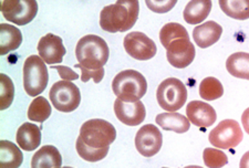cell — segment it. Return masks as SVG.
Returning a JSON list of instances; mask_svg holds the SVG:
<instances>
[{"label": "cell", "instance_id": "obj_36", "mask_svg": "<svg viewBox=\"0 0 249 168\" xmlns=\"http://www.w3.org/2000/svg\"><path fill=\"white\" fill-rule=\"evenodd\" d=\"M184 168H203V167H200V166H194V165H191V166H186V167H184Z\"/></svg>", "mask_w": 249, "mask_h": 168}, {"label": "cell", "instance_id": "obj_32", "mask_svg": "<svg viewBox=\"0 0 249 168\" xmlns=\"http://www.w3.org/2000/svg\"><path fill=\"white\" fill-rule=\"evenodd\" d=\"M176 5V0H165V1H151V0H147L146 6L150 8L152 11L158 14H165L168 11L172 10L174 6Z\"/></svg>", "mask_w": 249, "mask_h": 168}, {"label": "cell", "instance_id": "obj_34", "mask_svg": "<svg viewBox=\"0 0 249 168\" xmlns=\"http://www.w3.org/2000/svg\"><path fill=\"white\" fill-rule=\"evenodd\" d=\"M242 123L244 125L245 131H246L247 133L249 134V107H248V109L245 110V112L242 115Z\"/></svg>", "mask_w": 249, "mask_h": 168}, {"label": "cell", "instance_id": "obj_29", "mask_svg": "<svg viewBox=\"0 0 249 168\" xmlns=\"http://www.w3.org/2000/svg\"><path fill=\"white\" fill-rule=\"evenodd\" d=\"M0 109L2 111L7 110L13 104L15 98V86L14 82L7 74L1 73L0 77Z\"/></svg>", "mask_w": 249, "mask_h": 168}, {"label": "cell", "instance_id": "obj_9", "mask_svg": "<svg viewBox=\"0 0 249 168\" xmlns=\"http://www.w3.org/2000/svg\"><path fill=\"white\" fill-rule=\"evenodd\" d=\"M1 13L8 21L18 26H26L37 16L38 2L35 0H5L1 2Z\"/></svg>", "mask_w": 249, "mask_h": 168}, {"label": "cell", "instance_id": "obj_16", "mask_svg": "<svg viewBox=\"0 0 249 168\" xmlns=\"http://www.w3.org/2000/svg\"><path fill=\"white\" fill-rule=\"evenodd\" d=\"M223 28L215 21H206L203 25H199L193 30V38H194L196 46L202 49L208 48L218 41L222 37Z\"/></svg>", "mask_w": 249, "mask_h": 168}, {"label": "cell", "instance_id": "obj_25", "mask_svg": "<svg viewBox=\"0 0 249 168\" xmlns=\"http://www.w3.org/2000/svg\"><path fill=\"white\" fill-rule=\"evenodd\" d=\"M52 109L48 100L43 97H37L28 109V118L32 122L43 123L49 118Z\"/></svg>", "mask_w": 249, "mask_h": 168}, {"label": "cell", "instance_id": "obj_24", "mask_svg": "<svg viewBox=\"0 0 249 168\" xmlns=\"http://www.w3.org/2000/svg\"><path fill=\"white\" fill-rule=\"evenodd\" d=\"M220 9L228 17L237 20L249 19V0L232 1V0H219Z\"/></svg>", "mask_w": 249, "mask_h": 168}, {"label": "cell", "instance_id": "obj_8", "mask_svg": "<svg viewBox=\"0 0 249 168\" xmlns=\"http://www.w3.org/2000/svg\"><path fill=\"white\" fill-rule=\"evenodd\" d=\"M243 138V131L239 123L235 119H224L208 136L212 145L220 150L234 149L242 143Z\"/></svg>", "mask_w": 249, "mask_h": 168}, {"label": "cell", "instance_id": "obj_27", "mask_svg": "<svg viewBox=\"0 0 249 168\" xmlns=\"http://www.w3.org/2000/svg\"><path fill=\"white\" fill-rule=\"evenodd\" d=\"M178 38H190V35H188L187 30L184 28V26L179 25L178 22L166 23L160 31V43L165 49L173 40Z\"/></svg>", "mask_w": 249, "mask_h": 168}, {"label": "cell", "instance_id": "obj_2", "mask_svg": "<svg viewBox=\"0 0 249 168\" xmlns=\"http://www.w3.org/2000/svg\"><path fill=\"white\" fill-rule=\"evenodd\" d=\"M79 65L89 70H100L109 60L110 49L106 40L96 34L84 35L75 48Z\"/></svg>", "mask_w": 249, "mask_h": 168}, {"label": "cell", "instance_id": "obj_1", "mask_svg": "<svg viewBox=\"0 0 249 168\" xmlns=\"http://www.w3.org/2000/svg\"><path fill=\"white\" fill-rule=\"evenodd\" d=\"M139 1L120 0L106 6L100 14V26L107 33H125L133 28L139 18Z\"/></svg>", "mask_w": 249, "mask_h": 168}, {"label": "cell", "instance_id": "obj_20", "mask_svg": "<svg viewBox=\"0 0 249 168\" xmlns=\"http://www.w3.org/2000/svg\"><path fill=\"white\" fill-rule=\"evenodd\" d=\"M155 121L163 130L173 131L178 134L186 133L191 127L188 118L182 114L175 113V112L160 113L156 117Z\"/></svg>", "mask_w": 249, "mask_h": 168}, {"label": "cell", "instance_id": "obj_4", "mask_svg": "<svg viewBox=\"0 0 249 168\" xmlns=\"http://www.w3.org/2000/svg\"><path fill=\"white\" fill-rule=\"evenodd\" d=\"M80 137L88 146L95 150L110 147L116 138V130L110 122L93 118L83 123L80 129Z\"/></svg>", "mask_w": 249, "mask_h": 168}, {"label": "cell", "instance_id": "obj_12", "mask_svg": "<svg viewBox=\"0 0 249 168\" xmlns=\"http://www.w3.org/2000/svg\"><path fill=\"white\" fill-rule=\"evenodd\" d=\"M195 47L190 38H178L166 48V58L172 67L178 69L187 67L195 59Z\"/></svg>", "mask_w": 249, "mask_h": 168}, {"label": "cell", "instance_id": "obj_18", "mask_svg": "<svg viewBox=\"0 0 249 168\" xmlns=\"http://www.w3.org/2000/svg\"><path fill=\"white\" fill-rule=\"evenodd\" d=\"M61 165V154L52 145L41 147L31 159V168H60Z\"/></svg>", "mask_w": 249, "mask_h": 168}, {"label": "cell", "instance_id": "obj_30", "mask_svg": "<svg viewBox=\"0 0 249 168\" xmlns=\"http://www.w3.org/2000/svg\"><path fill=\"white\" fill-rule=\"evenodd\" d=\"M203 159L208 168H222L228 164V157L224 151L215 149H205Z\"/></svg>", "mask_w": 249, "mask_h": 168}, {"label": "cell", "instance_id": "obj_17", "mask_svg": "<svg viewBox=\"0 0 249 168\" xmlns=\"http://www.w3.org/2000/svg\"><path fill=\"white\" fill-rule=\"evenodd\" d=\"M16 141L23 151H36L41 144V131L35 124L23 123L17 131Z\"/></svg>", "mask_w": 249, "mask_h": 168}, {"label": "cell", "instance_id": "obj_23", "mask_svg": "<svg viewBox=\"0 0 249 168\" xmlns=\"http://www.w3.org/2000/svg\"><path fill=\"white\" fill-rule=\"evenodd\" d=\"M226 69L232 77L249 80V53L236 52L226 61Z\"/></svg>", "mask_w": 249, "mask_h": 168}, {"label": "cell", "instance_id": "obj_19", "mask_svg": "<svg viewBox=\"0 0 249 168\" xmlns=\"http://www.w3.org/2000/svg\"><path fill=\"white\" fill-rule=\"evenodd\" d=\"M22 34L19 28L1 23L0 26V54L6 55L21 46Z\"/></svg>", "mask_w": 249, "mask_h": 168}, {"label": "cell", "instance_id": "obj_7", "mask_svg": "<svg viewBox=\"0 0 249 168\" xmlns=\"http://www.w3.org/2000/svg\"><path fill=\"white\" fill-rule=\"evenodd\" d=\"M49 97L54 109L64 113L77 110L81 103L79 87L71 81H59L52 85Z\"/></svg>", "mask_w": 249, "mask_h": 168}, {"label": "cell", "instance_id": "obj_28", "mask_svg": "<svg viewBox=\"0 0 249 168\" xmlns=\"http://www.w3.org/2000/svg\"><path fill=\"white\" fill-rule=\"evenodd\" d=\"M75 149H77V151L80 157L87 162H91V163H95L99 161H102V159L106 157L109 153L110 147H107V149H102V150H95L92 149V147L88 146L86 143L82 141V138L78 137L77 143H75Z\"/></svg>", "mask_w": 249, "mask_h": 168}, {"label": "cell", "instance_id": "obj_31", "mask_svg": "<svg viewBox=\"0 0 249 168\" xmlns=\"http://www.w3.org/2000/svg\"><path fill=\"white\" fill-rule=\"evenodd\" d=\"M74 67H79V69H81V81L82 82H88L90 79H93V81L98 84L100 83L103 80L104 78V73H106V71H104V67L100 70H89V69H86V67L80 66V65H75Z\"/></svg>", "mask_w": 249, "mask_h": 168}, {"label": "cell", "instance_id": "obj_3", "mask_svg": "<svg viewBox=\"0 0 249 168\" xmlns=\"http://www.w3.org/2000/svg\"><path fill=\"white\" fill-rule=\"evenodd\" d=\"M112 90L116 98L123 102L134 103L140 101L147 91L146 79L135 70H124L115 75Z\"/></svg>", "mask_w": 249, "mask_h": 168}, {"label": "cell", "instance_id": "obj_15", "mask_svg": "<svg viewBox=\"0 0 249 168\" xmlns=\"http://www.w3.org/2000/svg\"><path fill=\"white\" fill-rule=\"evenodd\" d=\"M186 115L188 121H191L195 126L205 127V129L214 125L217 119L214 107L203 101H192L188 103Z\"/></svg>", "mask_w": 249, "mask_h": 168}, {"label": "cell", "instance_id": "obj_38", "mask_svg": "<svg viewBox=\"0 0 249 168\" xmlns=\"http://www.w3.org/2000/svg\"><path fill=\"white\" fill-rule=\"evenodd\" d=\"M162 168H167V167H162Z\"/></svg>", "mask_w": 249, "mask_h": 168}, {"label": "cell", "instance_id": "obj_33", "mask_svg": "<svg viewBox=\"0 0 249 168\" xmlns=\"http://www.w3.org/2000/svg\"><path fill=\"white\" fill-rule=\"evenodd\" d=\"M50 67L51 69H55L59 72L60 78H61L63 81H72V80L79 79V74L69 67H66V66H50Z\"/></svg>", "mask_w": 249, "mask_h": 168}, {"label": "cell", "instance_id": "obj_22", "mask_svg": "<svg viewBox=\"0 0 249 168\" xmlns=\"http://www.w3.org/2000/svg\"><path fill=\"white\" fill-rule=\"evenodd\" d=\"M212 10V1L210 0H199L190 1L185 7L183 16L184 20L190 25H198L208 17Z\"/></svg>", "mask_w": 249, "mask_h": 168}, {"label": "cell", "instance_id": "obj_26", "mask_svg": "<svg viewBox=\"0 0 249 168\" xmlns=\"http://www.w3.org/2000/svg\"><path fill=\"white\" fill-rule=\"evenodd\" d=\"M223 94V84L216 78H205L199 84V95L206 101H214V100L222 98Z\"/></svg>", "mask_w": 249, "mask_h": 168}, {"label": "cell", "instance_id": "obj_37", "mask_svg": "<svg viewBox=\"0 0 249 168\" xmlns=\"http://www.w3.org/2000/svg\"><path fill=\"white\" fill-rule=\"evenodd\" d=\"M60 168H73V167H69V166H64V167H60Z\"/></svg>", "mask_w": 249, "mask_h": 168}, {"label": "cell", "instance_id": "obj_14", "mask_svg": "<svg viewBox=\"0 0 249 168\" xmlns=\"http://www.w3.org/2000/svg\"><path fill=\"white\" fill-rule=\"evenodd\" d=\"M114 113L119 121L127 126L140 125L146 117L145 106L142 102L127 103L120 99H116L114 102Z\"/></svg>", "mask_w": 249, "mask_h": 168}, {"label": "cell", "instance_id": "obj_5", "mask_svg": "<svg viewBox=\"0 0 249 168\" xmlns=\"http://www.w3.org/2000/svg\"><path fill=\"white\" fill-rule=\"evenodd\" d=\"M49 81V73L46 62L38 57L31 55L23 65V87L28 95L37 98L46 90Z\"/></svg>", "mask_w": 249, "mask_h": 168}, {"label": "cell", "instance_id": "obj_21", "mask_svg": "<svg viewBox=\"0 0 249 168\" xmlns=\"http://www.w3.org/2000/svg\"><path fill=\"white\" fill-rule=\"evenodd\" d=\"M23 162L22 151L16 144L6 139L0 142V167L19 168Z\"/></svg>", "mask_w": 249, "mask_h": 168}, {"label": "cell", "instance_id": "obj_35", "mask_svg": "<svg viewBox=\"0 0 249 168\" xmlns=\"http://www.w3.org/2000/svg\"><path fill=\"white\" fill-rule=\"evenodd\" d=\"M239 168H249V151H246L243 155L239 163Z\"/></svg>", "mask_w": 249, "mask_h": 168}, {"label": "cell", "instance_id": "obj_10", "mask_svg": "<svg viewBox=\"0 0 249 168\" xmlns=\"http://www.w3.org/2000/svg\"><path fill=\"white\" fill-rule=\"evenodd\" d=\"M124 49L126 53L135 60L147 61L155 57L158 48L155 42L145 34L134 31L125 35L123 41Z\"/></svg>", "mask_w": 249, "mask_h": 168}, {"label": "cell", "instance_id": "obj_6", "mask_svg": "<svg viewBox=\"0 0 249 168\" xmlns=\"http://www.w3.org/2000/svg\"><path fill=\"white\" fill-rule=\"evenodd\" d=\"M159 105L167 112L182 109L187 100V89L180 80L168 78L160 84L156 92Z\"/></svg>", "mask_w": 249, "mask_h": 168}, {"label": "cell", "instance_id": "obj_11", "mask_svg": "<svg viewBox=\"0 0 249 168\" xmlns=\"http://www.w3.org/2000/svg\"><path fill=\"white\" fill-rule=\"evenodd\" d=\"M163 144L160 131L153 124H146L138 131L135 136V147L144 157H152L159 153Z\"/></svg>", "mask_w": 249, "mask_h": 168}, {"label": "cell", "instance_id": "obj_13", "mask_svg": "<svg viewBox=\"0 0 249 168\" xmlns=\"http://www.w3.org/2000/svg\"><path fill=\"white\" fill-rule=\"evenodd\" d=\"M38 52L40 58L47 65L53 66L55 63H61L63 61L67 50L63 46L62 39L59 35L48 34L39 40Z\"/></svg>", "mask_w": 249, "mask_h": 168}]
</instances>
